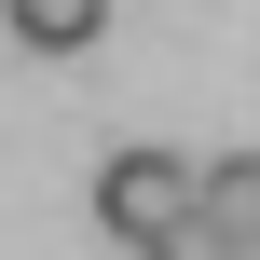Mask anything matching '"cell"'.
<instances>
[{
	"mask_svg": "<svg viewBox=\"0 0 260 260\" xmlns=\"http://www.w3.org/2000/svg\"><path fill=\"white\" fill-rule=\"evenodd\" d=\"M0 27H14L27 55H96V27H110V0H0Z\"/></svg>",
	"mask_w": 260,
	"mask_h": 260,
	"instance_id": "cell-3",
	"label": "cell"
},
{
	"mask_svg": "<svg viewBox=\"0 0 260 260\" xmlns=\"http://www.w3.org/2000/svg\"><path fill=\"white\" fill-rule=\"evenodd\" d=\"M165 260H260V151L206 165V192H192V233H178Z\"/></svg>",
	"mask_w": 260,
	"mask_h": 260,
	"instance_id": "cell-2",
	"label": "cell"
},
{
	"mask_svg": "<svg viewBox=\"0 0 260 260\" xmlns=\"http://www.w3.org/2000/svg\"><path fill=\"white\" fill-rule=\"evenodd\" d=\"M192 192H206V165H178V151H110V165H96V233H123L137 260H165L192 233Z\"/></svg>",
	"mask_w": 260,
	"mask_h": 260,
	"instance_id": "cell-1",
	"label": "cell"
}]
</instances>
